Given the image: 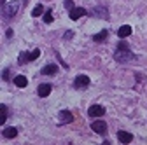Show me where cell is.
<instances>
[{
    "mask_svg": "<svg viewBox=\"0 0 147 145\" xmlns=\"http://www.w3.org/2000/svg\"><path fill=\"white\" fill-rule=\"evenodd\" d=\"M107 37H109V32H107V30H102V32H98V33L93 35V40H95V42H103Z\"/></svg>",
    "mask_w": 147,
    "mask_h": 145,
    "instance_id": "cell-14",
    "label": "cell"
},
{
    "mask_svg": "<svg viewBox=\"0 0 147 145\" xmlns=\"http://www.w3.org/2000/svg\"><path fill=\"white\" fill-rule=\"evenodd\" d=\"M4 4H5V0H2V5H4Z\"/></svg>",
    "mask_w": 147,
    "mask_h": 145,
    "instance_id": "cell-27",
    "label": "cell"
},
{
    "mask_svg": "<svg viewBox=\"0 0 147 145\" xmlns=\"http://www.w3.org/2000/svg\"><path fill=\"white\" fill-rule=\"evenodd\" d=\"M58 115H60V119H61V122H63V124L74 122V115H72V112H68V110H61Z\"/></svg>",
    "mask_w": 147,
    "mask_h": 145,
    "instance_id": "cell-11",
    "label": "cell"
},
{
    "mask_svg": "<svg viewBox=\"0 0 147 145\" xmlns=\"http://www.w3.org/2000/svg\"><path fill=\"white\" fill-rule=\"evenodd\" d=\"M117 140L121 143H131L133 142V135L128 133V131H124V130H119L117 131Z\"/></svg>",
    "mask_w": 147,
    "mask_h": 145,
    "instance_id": "cell-7",
    "label": "cell"
},
{
    "mask_svg": "<svg viewBox=\"0 0 147 145\" xmlns=\"http://www.w3.org/2000/svg\"><path fill=\"white\" fill-rule=\"evenodd\" d=\"M72 35H74V33H72V32H67V33H65V39H67V40H68V39H70V37H72Z\"/></svg>",
    "mask_w": 147,
    "mask_h": 145,
    "instance_id": "cell-25",
    "label": "cell"
},
{
    "mask_svg": "<svg viewBox=\"0 0 147 145\" xmlns=\"http://www.w3.org/2000/svg\"><path fill=\"white\" fill-rule=\"evenodd\" d=\"M53 91V87H51V84H40L39 86V89H37V95H39L40 98H46V96H49V93Z\"/></svg>",
    "mask_w": 147,
    "mask_h": 145,
    "instance_id": "cell-9",
    "label": "cell"
},
{
    "mask_svg": "<svg viewBox=\"0 0 147 145\" xmlns=\"http://www.w3.org/2000/svg\"><path fill=\"white\" fill-rule=\"evenodd\" d=\"M42 14H44V7H42L40 4L33 7V11H32V16H33V17H39V16H42Z\"/></svg>",
    "mask_w": 147,
    "mask_h": 145,
    "instance_id": "cell-16",
    "label": "cell"
},
{
    "mask_svg": "<svg viewBox=\"0 0 147 145\" xmlns=\"http://www.w3.org/2000/svg\"><path fill=\"white\" fill-rule=\"evenodd\" d=\"M91 130L95 133H98V135H103L107 131V124L103 121H95V122H91Z\"/></svg>",
    "mask_w": 147,
    "mask_h": 145,
    "instance_id": "cell-6",
    "label": "cell"
},
{
    "mask_svg": "<svg viewBox=\"0 0 147 145\" xmlns=\"http://www.w3.org/2000/svg\"><path fill=\"white\" fill-rule=\"evenodd\" d=\"M18 61H20V65L28 63V52H21V54H20V58H18Z\"/></svg>",
    "mask_w": 147,
    "mask_h": 145,
    "instance_id": "cell-19",
    "label": "cell"
},
{
    "mask_svg": "<svg viewBox=\"0 0 147 145\" xmlns=\"http://www.w3.org/2000/svg\"><path fill=\"white\" fill-rule=\"evenodd\" d=\"M91 14H93L95 17H100V19H109V12L105 7H95L93 11H91Z\"/></svg>",
    "mask_w": 147,
    "mask_h": 145,
    "instance_id": "cell-8",
    "label": "cell"
},
{
    "mask_svg": "<svg viewBox=\"0 0 147 145\" xmlns=\"http://www.w3.org/2000/svg\"><path fill=\"white\" fill-rule=\"evenodd\" d=\"M2 135H4L5 138H16V136H18V130H16V128H11V126H7V128H4Z\"/></svg>",
    "mask_w": 147,
    "mask_h": 145,
    "instance_id": "cell-13",
    "label": "cell"
},
{
    "mask_svg": "<svg viewBox=\"0 0 147 145\" xmlns=\"http://www.w3.org/2000/svg\"><path fill=\"white\" fill-rule=\"evenodd\" d=\"M39 56H40V51L39 49H33V51L28 52V61H33V60H37Z\"/></svg>",
    "mask_w": 147,
    "mask_h": 145,
    "instance_id": "cell-18",
    "label": "cell"
},
{
    "mask_svg": "<svg viewBox=\"0 0 147 145\" xmlns=\"http://www.w3.org/2000/svg\"><path fill=\"white\" fill-rule=\"evenodd\" d=\"M114 60L117 63H130V61H135L137 56H135L130 49H117L116 54H114Z\"/></svg>",
    "mask_w": 147,
    "mask_h": 145,
    "instance_id": "cell-1",
    "label": "cell"
},
{
    "mask_svg": "<svg viewBox=\"0 0 147 145\" xmlns=\"http://www.w3.org/2000/svg\"><path fill=\"white\" fill-rule=\"evenodd\" d=\"M26 2H28V0H23V4H26Z\"/></svg>",
    "mask_w": 147,
    "mask_h": 145,
    "instance_id": "cell-26",
    "label": "cell"
},
{
    "mask_svg": "<svg viewBox=\"0 0 147 145\" xmlns=\"http://www.w3.org/2000/svg\"><path fill=\"white\" fill-rule=\"evenodd\" d=\"M56 72H58V66L53 65V63H49V65H46V66L42 68V75H54Z\"/></svg>",
    "mask_w": 147,
    "mask_h": 145,
    "instance_id": "cell-12",
    "label": "cell"
},
{
    "mask_svg": "<svg viewBox=\"0 0 147 145\" xmlns=\"http://www.w3.org/2000/svg\"><path fill=\"white\" fill-rule=\"evenodd\" d=\"M5 37H7V39L12 37V30H7V32H5Z\"/></svg>",
    "mask_w": 147,
    "mask_h": 145,
    "instance_id": "cell-24",
    "label": "cell"
},
{
    "mask_svg": "<svg viewBox=\"0 0 147 145\" xmlns=\"http://www.w3.org/2000/svg\"><path fill=\"white\" fill-rule=\"evenodd\" d=\"M0 124H4L5 122V119H7V107L5 105H0Z\"/></svg>",
    "mask_w": 147,
    "mask_h": 145,
    "instance_id": "cell-17",
    "label": "cell"
},
{
    "mask_svg": "<svg viewBox=\"0 0 147 145\" xmlns=\"http://www.w3.org/2000/svg\"><path fill=\"white\" fill-rule=\"evenodd\" d=\"M86 14H88V11H86L84 7H72L70 12H68V16H70L72 21H77L79 17H82V16H86Z\"/></svg>",
    "mask_w": 147,
    "mask_h": 145,
    "instance_id": "cell-4",
    "label": "cell"
},
{
    "mask_svg": "<svg viewBox=\"0 0 147 145\" xmlns=\"http://www.w3.org/2000/svg\"><path fill=\"white\" fill-rule=\"evenodd\" d=\"M117 49H130V47H128V44H126L124 40H119V44H117Z\"/></svg>",
    "mask_w": 147,
    "mask_h": 145,
    "instance_id": "cell-21",
    "label": "cell"
},
{
    "mask_svg": "<svg viewBox=\"0 0 147 145\" xmlns=\"http://www.w3.org/2000/svg\"><path fill=\"white\" fill-rule=\"evenodd\" d=\"M88 114H89V117H102L105 114V108L102 105H91L89 110H88Z\"/></svg>",
    "mask_w": 147,
    "mask_h": 145,
    "instance_id": "cell-5",
    "label": "cell"
},
{
    "mask_svg": "<svg viewBox=\"0 0 147 145\" xmlns=\"http://www.w3.org/2000/svg\"><path fill=\"white\" fill-rule=\"evenodd\" d=\"M89 82H91V79L88 75H77L76 81H74V87L76 89H84V87L89 86Z\"/></svg>",
    "mask_w": 147,
    "mask_h": 145,
    "instance_id": "cell-3",
    "label": "cell"
},
{
    "mask_svg": "<svg viewBox=\"0 0 147 145\" xmlns=\"http://www.w3.org/2000/svg\"><path fill=\"white\" fill-rule=\"evenodd\" d=\"M2 77H4V81L9 79V70H4V72H2Z\"/></svg>",
    "mask_w": 147,
    "mask_h": 145,
    "instance_id": "cell-22",
    "label": "cell"
},
{
    "mask_svg": "<svg viewBox=\"0 0 147 145\" xmlns=\"http://www.w3.org/2000/svg\"><path fill=\"white\" fill-rule=\"evenodd\" d=\"M14 84L18 87H26L28 86V81H26L25 75H18V77H14Z\"/></svg>",
    "mask_w": 147,
    "mask_h": 145,
    "instance_id": "cell-15",
    "label": "cell"
},
{
    "mask_svg": "<svg viewBox=\"0 0 147 145\" xmlns=\"http://www.w3.org/2000/svg\"><path fill=\"white\" fill-rule=\"evenodd\" d=\"M131 26L130 25H123L119 30H117V37L119 39H126V37H130V35H131Z\"/></svg>",
    "mask_w": 147,
    "mask_h": 145,
    "instance_id": "cell-10",
    "label": "cell"
},
{
    "mask_svg": "<svg viewBox=\"0 0 147 145\" xmlns=\"http://www.w3.org/2000/svg\"><path fill=\"white\" fill-rule=\"evenodd\" d=\"M18 9H20V2H9V4H4L2 5V16L5 19H11L18 14Z\"/></svg>",
    "mask_w": 147,
    "mask_h": 145,
    "instance_id": "cell-2",
    "label": "cell"
},
{
    "mask_svg": "<svg viewBox=\"0 0 147 145\" xmlns=\"http://www.w3.org/2000/svg\"><path fill=\"white\" fill-rule=\"evenodd\" d=\"M65 7L67 9H72V0H65Z\"/></svg>",
    "mask_w": 147,
    "mask_h": 145,
    "instance_id": "cell-23",
    "label": "cell"
},
{
    "mask_svg": "<svg viewBox=\"0 0 147 145\" xmlns=\"http://www.w3.org/2000/svg\"><path fill=\"white\" fill-rule=\"evenodd\" d=\"M53 19H54V17H53L51 11H47V12L44 14V23H46V25H49V23H53Z\"/></svg>",
    "mask_w": 147,
    "mask_h": 145,
    "instance_id": "cell-20",
    "label": "cell"
}]
</instances>
